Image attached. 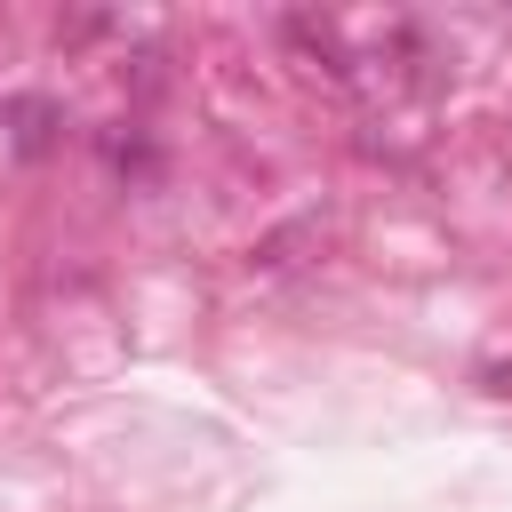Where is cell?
Wrapping results in <instances>:
<instances>
[{
    "instance_id": "6da1fadb",
    "label": "cell",
    "mask_w": 512,
    "mask_h": 512,
    "mask_svg": "<svg viewBox=\"0 0 512 512\" xmlns=\"http://www.w3.org/2000/svg\"><path fill=\"white\" fill-rule=\"evenodd\" d=\"M8 120H16V144H24V152H48V144H56V104H48V96H16Z\"/></svg>"
}]
</instances>
